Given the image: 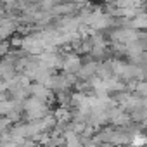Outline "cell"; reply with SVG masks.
<instances>
[{
	"label": "cell",
	"mask_w": 147,
	"mask_h": 147,
	"mask_svg": "<svg viewBox=\"0 0 147 147\" xmlns=\"http://www.w3.org/2000/svg\"><path fill=\"white\" fill-rule=\"evenodd\" d=\"M133 145H137V147L144 145V137H142V135H137V137H135V140H133Z\"/></svg>",
	"instance_id": "cell-1"
}]
</instances>
